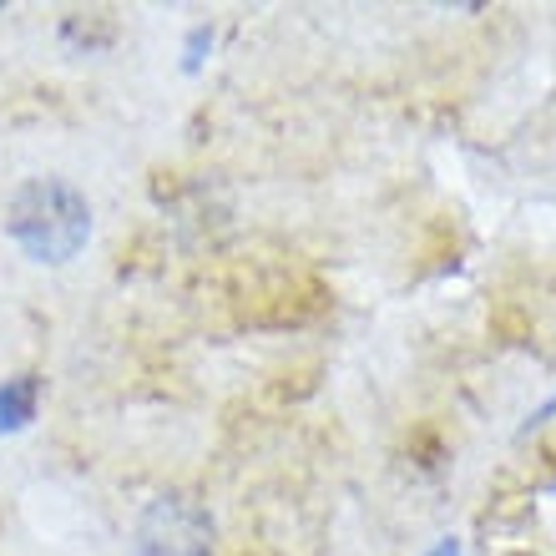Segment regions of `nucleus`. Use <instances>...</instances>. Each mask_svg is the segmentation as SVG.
I'll list each match as a JSON object with an SVG mask.
<instances>
[{
    "label": "nucleus",
    "instance_id": "nucleus-4",
    "mask_svg": "<svg viewBox=\"0 0 556 556\" xmlns=\"http://www.w3.org/2000/svg\"><path fill=\"white\" fill-rule=\"evenodd\" d=\"M435 556H455V542H445V546H440V552Z\"/></svg>",
    "mask_w": 556,
    "mask_h": 556
},
{
    "label": "nucleus",
    "instance_id": "nucleus-5",
    "mask_svg": "<svg viewBox=\"0 0 556 556\" xmlns=\"http://www.w3.org/2000/svg\"><path fill=\"white\" fill-rule=\"evenodd\" d=\"M516 556H527V552H516Z\"/></svg>",
    "mask_w": 556,
    "mask_h": 556
},
{
    "label": "nucleus",
    "instance_id": "nucleus-3",
    "mask_svg": "<svg viewBox=\"0 0 556 556\" xmlns=\"http://www.w3.org/2000/svg\"><path fill=\"white\" fill-rule=\"evenodd\" d=\"M36 405H41V380L36 375H21V380H5L0 390V430H26L36 420Z\"/></svg>",
    "mask_w": 556,
    "mask_h": 556
},
{
    "label": "nucleus",
    "instance_id": "nucleus-2",
    "mask_svg": "<svg viewBox=\"0 0 556 556\" xmlns=\"http://www.w3.org/2000/svg\"><path fill=\"white\" fill-rule=\"evenodd\" d=\"M213 521L192 496H157L137 516V556H207Z\"/></svg>",
    "mask_w": 556,
    "mask_h": 556
},
{
    "label": "nucleus",
    "instance_id": "nucleus-1",
    "mask_svg": "<svg viewBox=\"0 0 556 556\" xmlns=\"http://www.w3.org/2000/svg\"><path fill=\"white\" fill-rule=\"evenodd\" d=\"M5 228L36 264H66L81 253L91 233V207L81 192L56 177H36L26 188H15Z\"/></svg>",
    "mask_w": 556,
    "mask_h": 556
}]
</instances>
